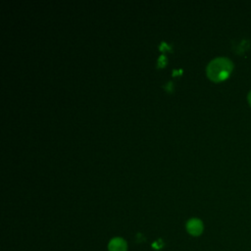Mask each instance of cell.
Here are the masks:
<instances>
[{
	"instance_id": "6da1fadb",
	"label": "cell",
	"mask_w": 251,
	"mask_h": 251,
	"mask_svg": "<svg viewBox=\"0 0 251 251\" xmlns=\"http://www.w3.org/2000/svg\"><path fill=\"white\" fill-rule=\"evenodd\" d=\"M233 69L232 62L226 57H218L213 59L207 66L206 73L208 77L216 82L226 79Z\"/></svg>"
},
{
	"instance_id": "8992f818",
	"label": "cell",
	"mask_w": 251,
	"mask_h": 251,
	"mask_svg": "<svg viewBox=\"0 0 251 251\" xmlns=\"http://www.w3.org/2000/svg\"><path fill=\"white\" fill-rule=\"evenodd\" d=\"M247 99H248V102H249V104L251 106V91H249V93L247 95Z\"/></svg>"
},
{
	"instance_id": "3957f363",
	"label": "cell",
	"mask_w": 251,
	"mask_h": 251,
	"mask_svg": "<svg viewBox=\"0 0 251 251\" xmlns=\"http://www.w3.org/2000/svg\"><path fill=\"white\" fill-rule=\"evenodd\" d=\"M127 244L122 237H114L108 244L109 251H126Z\"/></svg>"
},
{
	"instance_id": "277c9868",
	"label": "cell",
	"mask_w": 251,
	"mask_h": 251,
	"mask_svg": "<svg viewBox=\"0 0 251 251\" xmlns=\"http://www.w3.org/2000/svg\"><path fill=\"white\" fill-rule=\"evenodd\" d=\"M166 62H167V58L165 57V55L160 56L159 59H158V67H159V68L164 67V66L166 65Z\"/></svg>"
},
{
	"instance_id": "52a82bcc",
	"label": "cell",
	"mask_w": 251,
	"mask_h": 251,
	"mask_svg": "<svg viewBox=\"0 0 251 251\" xmlns=\"http://www.w3.org/2000/svg\"><path fill=\"white\" fill-rule=\"evenodd\" d=\"M176 74H181V70H175L173 72V75H176Z\"/></svg>"
},
{
	"instance_id": "5b68a950",
	"label": "cell",
	"mask_w": 251,
	"mask_h": 251,
	"mask_svg": "<svg viewBox=\"0 0 251 251\" xmlns=\"http://www.w3.org/2000/svg\"><path fill=\"white\" fill-rule=\"evenodd\" d=\"M171 85H173V82H172V81H169V82L165 85V89H166V90H168L169 92L173 91V87H171Z\"/></svg>"
},
{
	"instance_id": "7a4b0ae2",
	"label": "cell",
	"mask_w": 251,
	"mask_h": 251,
	"mask_svg": "<svg viewBox=\"0 0 251 251\" xmlns=\"http://www.w3.org/2000/svg\"><path fill=\"white\" fill-rule=\"evenodd\" d=\"M203 223L201 220L193 218L190 219L187 223H186V229L188 231V233H190L193 236H198L202 233L203 231Z\"/></svg>"
}]
</instances>
